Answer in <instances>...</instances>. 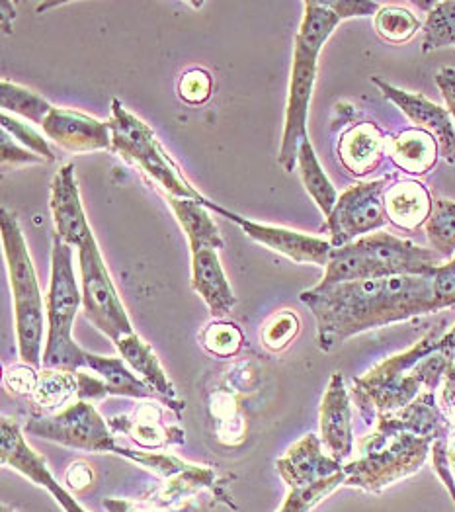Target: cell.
I'll use <instances>...</instances> for the list:
<instances>
[{
  "label": "cell",
  "instance_id": "6da1fadb",
  "mask_svg": "<svg viewBox=\"0 0 455 512\" xmlns=\"http://www.w3.org/2000/svg\"><path fill=\"white\" fill-rule=\"evenodd\" d=\"M299 299L317 323V346L334 352L360 333L434 313L432 276H395L315 286Z\"/></svg>",
  "mask_w": 455,
  "mask_h": 512
},
{
  "label": "cell",
  "instance_id": "7a4b0ae2",
  "mask_svg": "<svg viewBox=\"0 0 455 512\" xmlns=\"http://www.w3.org/2000/svg\"><path fill=\"white\" fill-rule=\"evenodd\" d=\"M444 335L446 321H440L409 350L385 358L354 380L352 399L366 425H375L379 417L405 409L422 391L440 389L455 362V350L440 348Z\"/></svg>",
  "mask_w": 455,
  "mask_h": 512
},
{
  "label": "cell",
  "instance_id": "3957f363",
  "mask_svg": "<svg viewBox=\"0 0 455 512\" xmlns=\"http://www.w3.org/2000/svg\"><path fill=\"white\" fill-rule=\"evenodd\" d=\"M303 20L293 45V67H291L290 94L286 108L284 135L278 155V165L286 172L297 167L299 147L307 135V116L311 94L317 79V59L323 45L331 38L340 18L323 0L303 2Z\"/></svg>",
  "mask_w": 455,
  "mask_h": 512
},
{
  "label": "cell",
  "instance_id": "277c9868",
  "mask_svg": "<svg viewBox=\"0 0 455 512\" xmlns=\"http://www.w3.org/2000/svg\"><path fill=\"white\" fill-rule=\"evenodd\" d=\"M444 262L434 249L418 247L391 233H372L346 247L332 249L325 276L317 286L395 276H432Z\"/></svg>",
  "mask_w": 455,
  "mask_h": 512
},
{
  "label": "cell",
  "instance_id": "5b68a950",
  "mask_svg": "<svg viewBox=\"0 0 455 512\" xmlns=\"http://www.w3.org/2000/svg\"><path fill=\"white\" fill-rule=\"evenodd\" d=\"M83 307V292L75 278L73 247L57 233L51 239V278L45 296L47 339L43 348L42 368L79 372L84 368L86 352L75 337V319Z\"/></svg>",
  "mask_w": 455,
  "mask_h": 512
},
{
  "label": "cell",
  "instance_id": "8992f818",
  "mask_svg": "<svg viewBox=\"0 0 455 512\" xmlns=\"http://www.w3.org/2000/svg\"><path fill=\"white\" fill-rule=\"evenodd\" d=\"M2 247L8 266L10 292L14 299V327L18 356L24 364L42 368L43 358V296L36 268L28 251L22 227L16 215L8 210L0 214Z\"/></svg>",
  "mask_w": 455,
  "mask_h": 512
},
{
  "label": "cell",
  "instance_id": "52a82bcc",
  "mask_svg": "<svg viewBox=\"0 0 455 512\" xmlns=\"http://www.w3.org/2000/svg\"><path fill=\"white\" fill-rule=\"evenodd\" d=\"M434 440L407 432H373L358 444L360 456L344 464L346 487L366 493H381L393 483L420 470L432 450Z\"/></svg>",
  "mask_w": 455,
  "mask_h": 512
},
{
  "label": "cell",
  "instance_id": "ba28073f",
  "mask_svg": "<svg viewBox=\"0 0 455 512\" xmlns=\"http://www.w3.org/2000/svg\"><path fill=\"white\" fill-rule=\"evenodd\" d=\"M108 126L112 131V151L122 155L125 161L135 163L159 188L165 190L168 198L196 200L209 208L211 202L184 178L178 165L166 155L155 131L127 112L118 98L112 100Z\"/></svg>",
  "mask_w": 455,
  "mask_h": 512
},
{
  "label": "cell",
  "instance_id": "9c48e42d",
  "mask_svg": "<svg viewBox=\"0 0 455 512\" xmlns=\"http://www.w3.org/2000/svg\"><path fill=\"white\" fill-rule=\"evenodd\" d=\"M84 317L112 342L133 335L131 319L114 286L94 233L79 247Z\"/></svg>",
  "mask_w": 455,
  "mask_h": 512
},
{
  "label": "cell",
  "instance_id": "30bf717a",
  "mask_svg": "<svg viewBox=\"0 0 455 512\" xmlns=\"http://www.w3.org/2000/svg\"><path fill=\"white\" fill-rule=\"evenodd\" d=\"M24 430L32 436L61 444L65 448L83 450L92 454H104L118 448L114 430L106 419L96 411L94 403L88 401H73L59 413L32 417L28 419Z\"/></svg>",
  "mask_w": 455,
  "mask_h": 512
},
{
  "label": "cell",
  "instance_id": "8fae6325",
  "mask_svg": "<svg viewBox=\"0 0 455 512\" xmlns=\"http://www.w3.org/2000/svg\"><path fill=\"white\" fill-rule=\"evenodd\" d=\"M391 178L360 182L338 196V202L327 217L334 249L346 247L360 237L372 235L389 223L385 212V192Z\"/></svg>",
  "mask_w": 455,
  "mask_h": 512
},
{
  "label": "cell",
  "instance_id": "7c38bea8",
  "mask_svg": "<svg viewBox=\"0 0 455 512\" xmlns=\"http://www.w3.org/2000/svg\"><path fill=\"white\" fill-rule=\"evenodd\" d=\"M0 462L10 470L18 471L38 487L45 489L65 512H88L79 501L53 477L47 462L26 442L18 423L10 417L0 421Z\"/></svg>",
  "mask_w": 455,
  "mask_h": 512
},
{
  "label": "cell",
  "instance_id": "4fadbf2b",
  "mask_svg": "<svg viewBox=\"0 0 455 512\" xmlns=\"http://www.w3.org/2000/svg\"><path fill=\"white\" fill-rule=\"evenodd\" d=\"M211 212L227 217L235 225H239L247 237L254 239L256 243L268 247L270 251L278 255L288 256L293 262L299 264H315V266H325L329 264L332 247L331 241H325L321 237H311L301 231H291L286 227H274V225H264V223H254L250 219H245L243 215L235 214L231 210H225L217 204H209Z\"/></svg>",
  "mask_w": 455,
  "mask_h": 512
},
{
  "label": "cell",
  "instance_id": "5bb4252c",
  "mask_svg": "<svg viewBox=\"0 0 455 512\" xmlns=\"http://www.w3.org/2000/svg\"><path fill=\"white\" fill-rule=\"evenodd\" d=\"M372 83L383 92V96L387 100H391L413 122L416 128L428 131L436 139L444 161L455 165L454 120L446 108L430 102L422 94L401 90V88L389 85L377 77H373Z\"/></svg>",
  "mask_w": 455,
  "mask_h": 512
},
{
  "label": "cell",
  "instance_id": "9a60e30c",
  "mask_svg": "<svg viewBox=\"0 0 455 512\" xmlns=\"http://www.w3.org/2000/svg\"><path fill=\"white\" fill-rule=\"evenodd\" d=\"M321 442L334 460H348L354 452V430H352V403L346 389L344 376L332 374L331 382L321 401L319 409Z\"/></svg>",
  "mask_w": 455,
  "mask_h": 512
},
{
  "label": "cell",
  "instance_id": "2e32d148",
  "mask_svg": "<svg viewBox=\"0 0 455 512\" xmlns=\"http://www.w3.org/2000/svg\"><path fill=\"white\" fill-rule=\"evenodd\" d=\"M49 206H51L53 223H55V233L69 247L79 249L92 235V229L86 221L77 172L73 163L63 165L53 176Z\"/></svg>",
  "mask_w": 455,
  "mask_h": 512
},
{
  "label": "cell",
  "instance_id": "e0dca14e",
  "mask_svg": "<svg viewBox=\"0 0 455 512\" xmlns=\"http://www.w3.org/2000/svg\"><path fill=\"white\" fill-rule=\"evenodd\" d=\"M42 128L51 141L71 153L112 149V131L108 122L90 118L81 112L53 106Z\"/></svg>",
  "mask_w": 455,
  "mask_h": 512
},
{
  "label": "cell",
  "instance_id": "ac0fdd59",
  "mask_svg": "<svg viewBox=\"0 0 455 512\" xmlns=\"http://www.w3.org/2000/svg\"><path fill=\"white\" fill-rule=\"evenodd\" d=\"M108 425L114 434L122 432L139 448L149 452L166 446H180L186 442L182 428L166 425L165 411L157 401H145L127 415H114L108 419Z\"/></svg>",
  "mask_w": 455,
  "mask_h": 512
},
{
  "label": "cell",
  "instance_id": "d6986e66",
  "mask_svg": "<svg viewBox=\"0 0 455 512\" xmlns=\"http://www.w3.org/2000/svg\"><path fill=\"white\" fill-rule=\"evenodd\" d=\"M321 436L305 434L276 462V471L288 489L311 485L344 471V464L323 452Z\"/></svg>",
  "mask_w": 455,
  "mask_h": 512
},
{
  "label": "cell",
  "instance_id": "ffe728a7",
  "mask_svg": "<svg viewBox=\"0 0 455 512\" xmlns=\"http://www.w3.org/2000/svg\"><path fill=\"white\" fill-rule=\"evenodd\" d=\"M375 430L383 434L407 432L414 436L430 438L434 442L452 436V430L448 427L438 405L436 391H422L405 409L393 415L379 417L375 423Z\"/></svg>",
  "mask_w": 455,
  "mask_h": 512
},
{
  "label": "cell",
  "instance_id": "44dd1931",
  "mask_svg": "<svg viewBox=\"0 0 455 512\" xmlns=\"http://www.w3.org/2000/svg\"><path fill=\"white\" fill-rule=\"evenodd\" d=\"M114 346L118 348L125 364L165 401V405L170 411H174L176 415H180L184 411V407H186L184 401L178 399L174 384L170 382L159 356L155 354V350L151 348L149 342L143 341L137 333H133V335H127L124 339L114 342Z\"/></svg>",
  "mask_w": 455,
  "mask_h": 512
},
{
  "label": "cell",
  "instance_id": "7402d4cb",
  "mask_svg": "<svg viewBox=\"0 0 455 512\" xmlns=\"http://www.w3.org/2000/svg\"><path fill=\"white\" fill-rule=\"evenodd\" d=\"M192 288L206 301L207 309L215 319H223L237 305V296L215 249L192 253Z\"/></svg>",
  "mask_w": 455,
  "mask_h": 512
},
{
  "label": "cell",
  "instance_id": "603a6c76",
  "mask_svg": "<svg viewBox=\"0 0 455 512\" xmlns=\"http://www.w3.org/2000/svg\"><path fill=\"white\" fill-rule=\"evenodd\" d=\"M389 139L375 124H358L342 133L338 141L340 163L354 176L373 171L387 155Z\"/></svg>",
  "mask_w": 455,
  "mask_h": 512
},
{
  "label": "cell",
  "instance_id": "cb8c5ba5",
  "mask_svg": "<svg viewBox=\"0 0 455 512\" xmlns=\"http://www.w3.org/2000/svg\"><path fill=\"white\" fill-rule=\"evenodd\" d=\"M432 208L430 192L416 180H399L385 192L387 219L399 229L416 231L428 221Z\"/></svg>",
  "mask_w": 455,
  "mask_h": 512
},
{
  "label": "cell",
  "instance_id": "d4e9b609",
  "mask_svg": "<svg viewBox=\"0 0 455 512\" xmlns=\"http://www.w3.org/2000/svg\"><path fill=\"white\" fill-rule=\"evenodd\" d=\"M440 147L436 139L422 129L401 131L387 143V155L393 165L409 174H426L438 161Z\"/></svg>",
  "mask_w": 455,
  "mask_h": 512
},
{
  "label": "cell",
  "instance_id": "484cf974",
  "mask_svg": "<svg viewBox=\"0 0 455 512\" xmlns=\"http://www.w3.org/2000/svg\"><path fill=\"white\" fill-rule=\"evenodd\" d=\"M84 368L98 374L106 385L110 395L118 397H131V399H141V401H163L149 385L145 384L127 364L124 358H114V356H100L86 352L84 358ZM165 403V401H163Z\"/></svg>",
  "mask_w": 455,
  "mask_h": 512
},
{
  "label": "cell",
  "instance_id": "4316f807",
  "mask_svg": "<svg viewBox=\"0 0 455 512\" xmlns=\"http://www.w3.org/2000/svg\"><path fill=\"white\" fill-rule=\"evenodd\" d=\"M168 204L176 215L180 227L186 233L192 253L204 251V249H215V251L223 249L225 243L221 239L219 227L209 215L207 206L186 198H168Z\"/></svg>",
  "mask_w": 455,
  "mask_h": 512
},
{
  "label": "cell",
  "instance_id": "83f0119b",
  "mask_svg": "<svg viewBox=\"0 0 455 512\" xmlns=\"http://www.w3.org/2000/svg\"><path fill=\"white\" fill-rule=\"evenodd\" d=\"M297 171H299L301 182H303L307 194L313 198V202L317 204L321 214L329 217L332 210H334V206H336V202H338V192L332 186L327 172L323 171L309 139H305L299 147Z\"/></svg>",
  "mask_w": 455,
  "mask_h": 512
},
{
  "label": "cell",
  "instance_id": "f1b7e54d",
  "mask_svg": "<svg viewBox=\"0 0 455 512\" xmlns=\"http://www.w3.org/2000/svg\"><path fill=\"white\" fill-rule=\"evenodd\" d=\"M77 397V378L67 370L42 368L32 399L45 413L63 411Z\"/></svg>",
  "mask_w": 455,
  "mask_h": 512
},
{
  "label": "cell",
  "instance_id": "f546056e",
  "mask_svg": "<svg viewBox=\"0 0 455 512\" xmlns=\"http://www.w3.org/2000/svg\"><path fill=\"white\" fill-rule=\"evenodd\" d=\"M202 489H211L213 493L219 495L217 475L211 468L190 464L186 470H182L180 473H176L174 477L166 479V487L159 495L157 507L168 509V507L180 503L182 499H186L190 495H196Z\"/></svg>",
  "mask_w": 455,
  "mask_h": 512
},
{
  "label": "cell",
  "instance_id": "4dcf8cb0",
  "mask_svg": "<svg viewBox=\"0 0 455 512\" xmlns=\"http://www.w3.org/2000/svg\"><path fill=\"white\" fill-rule=\"evenodd\" d=\"M0 104L2 112L22 116L38 126H43L47 114L53 110V106L43 96L10 81H2L0 85Z\"/></svg>",
  "mask_w": 455,
  "mask_h": 512
},
{
  "label": "cell",
  "instance_id": "1f68e13d",
  "mask_svg": "<svg viewBox=\"0 0 455 512\" xmlns=\"http://www.w3.org/2000/svg\"><path fill=\"white\" fill-rule=\"evenodd\" d=\"M426 237L432 249L444 260L454 258L455 253V202L454 200H434L432 214L424 223Z\"/></svg>",
  "mask_w": 455,
  "mask_h": 512
},
{
  "label": "cell",
  "instance_id": "d6a6232c",
  "mask_svg": "<svg viewBox=\"0 0 455 512\" xmlns=\"http://www.w3.org/2000/svg\"><path fill=\"white\" fill-rule=\"evenodd\" d=\"M455 47V0L436 2L422 24V51Z\"/></svg>",
  "mask_w": 455,
  "mask_h": 512
},
{
  "label": "cell",
  "instance_id": "836d02e7",
  "mask_svg": "<svg viewBox=\"0 0 455 512\" xmlns=\"http://www.w3.org/2000/svg\"><path fill=\"white\" fill-rule=\"evenodd\" d=\"M375 32L387 43H407L413 40L414 34L420 30V20L413 10L403 6H381L375 14Z\"/></svg>",
  "mask_w": 455,
  "mask_h": 512
},
{
  "label": "cell",
  "instance_id": "e575fe53",
  "mask_svg": "<svg viewBox=\"0 0 455 512\" xmlns=\"http://www.w3.org/2000/svg\"><path fill=\"white\" fill-rule=\"evenodd\" d=\"M342 485H346V473L344 471L336 473L332 477H327L323 481L290 489L286 501L276 512H311Z\"/></svg>",
  "mask_w": 455,
  "mask_h": 512
},
{
  "label": "cell",
  "instance_id": "d590c367",
  "mask_svg": "<svg viewBox=\"0 0 455 512\" xmlns=\"http://www.w3.org/2000/svg\"><path fill=\"white\" fill-rule=\"evenodd\" d=\"M301 321L297 313L291 309L276 311L260 329V341L262 346L270 352H282L290 346L293 339L299 335Z\"/></svg>",
  "mask_w": 455,
  "mask_h": 512
},
{
  "label": "cell",
  "instance_id": "8d00e7d4",
  "mask_svg": "<svg viewBox=\"0 0 455 512\" xmlns=\"http://www.w3.org/2000/svg\"><path fill=\"white\" fill-rule=\"evenodd\" d=\"M200 341L209 354L219 358H231L241 352L245 337L235 323L215 321V323H209L202 331Z\"/></svg>",
  "mask_w": 455,
  "mask_h": 512
},
{
  "label": "cell",
  "instance_id": "74e56055",
  "mask_svg": "<svg viewBox=\"0 0 455 512\" xmlns=\"http://www.w3.org/2000/svg\"><path fill=\"white\" fill-rule=\"evenodd\" d=\"M2 131H6L22 147H26L32 153L40 155L45 163H53L57 159L53 149H51V145L43 139V135H40L36 129L30 128L28 124L16 120L14 116L6 114V112H2Z\"/></svg>",
  "mask_w": 455,
  "mask_h": 512
},
{
  "label": "cell",
  "instance_id": "f35d334b",
  "mask_svg": "<svg viewBox=\"0 0 455 512\" xmlns=\"http://www.w3.org/2000/svg\"><path fill=\"white\" fill-rule=\"evenodd\" d=\"M434 313L455 305V256L438 266L432 274Z\"/></svg>",
  "mask_w": 455,
  "mask_h": 512
},
{
  "label": "cell",
  "instance_id": "ab89813d",
  "mask_svg": "<svg viewBox=\"0 0 455 512\" xmlns=\"http://www.w3.org/2000/svg\"><path fill=\"white\" fill-rule=\"evenodd\" d=\"M213 81L204 69H190L178 81V94L186 104L200 106L211 96Z\"/></svg>",
  "mask_w": 455,
  "mask_h": 512
},
{
  "label": "cell",
  "instance_id": "60d3db41",
  "mask_svg": "<svg viewBox=\"0 0 455 512\" xmlns=\"http://www.w3.org/2000/svg\"><path fill=\"white\" fill-rule=\"evenodd\" d=\"M40 380V370L34 366H28L24 362L14 364L4 370V385L8 391L18 395H32L36 391V385Z\"/></svg>",
  "mask_w": 455,
  "mask_h": 512
},
{
  "label": "cell",
  "instance_id": "b9f144b4",
  "mask_svg": "<svg viewBox=\"0 0 455 512\" xmlns=\"http://www.w3.org/2000/svg\"><path fill=\"white\" fill-rule=\"evenodd\" d=\"M75 378H77V399L96 403V401L110 397L108 385L98 374H94V372L90 374V370L83 368V370L75 372Z\"/></svg>",
  "mask_w": 455,
  "mask_h": 512
},
{
  "label": "cell",
  "instance_id": "7bdbcfd3",
  "mask_svg": "<svg viewBox=\"0 0 455 512\" xmlns=\"http://www.w3.org/2000/svg\"><path fill=\"white\" fill-rule=\"evenodd\" d=\"M34 163H45V161L30 149L20 147L6 131H2V169L18 167V165H34Z\"/></svg>",
  "mask_w": 455,
  "mask_h": 512
},
{
  "label": "cell",
  "instance_id": "ee69618b",
  "mask_svg": "<svg viewBox=\"0 0 455 512\" xmlns=\"http://www.w3.org/2000/svg\"><path fill=\"white\" fill-rule=\"evenodd\" d=\"M325 4L342 20L372 16L381 10V6L372 0H325Z\"/></svg>",
  "mask_w": 455,
  "mask_h": 512
},
{
  "label": "cell",
  "instance_id": "f6af8a7d",
  "mask_svg": "<svg viewBox=\"0 0 455 512\" xmlns=\"http://www.w3.org/2000/svg\"><path fill=\"white\" fill-rule=\"evenodd\" d=\"M438 405L442 409V415L452 430V436L455 434V362L448 368L442 385H440V399Z\"/></svg>",
  "mask_w": 455,
  "mask_h": 512
},
{
  "label": "cell",
  "instance_id": "bcb514c9",
  "mask_svg": "<svg viewBox=\"0 0 455 512\" xmlns=\"http://www.w3.org/2000/svg\"><path fill=\"white\" fill-rule=\"evenodd\" d=\"M96 481V473L92 470L90 464L84 460L73 462L67 471H65V483L75 491V493H84L88 491Z\"/></svg>",
  "mask_w": 455,
  "mask_h": 512
},
{
  "label": "cell",
  "instance_id": "7dc6e473",
  "mask_svg": "<svg viewBox=\"0 0 455 512\" xmlns=\"http://www.w3.org/2000/svg\"><path fill=\"white\" fill-rule=\"evenodd\" d=\"M436 85L440 88L444 100H446V106H448V112L450 116L455 120V69L454 67H442L436 77H434Z\"/></svg>",
  "mask_w": 455,
  "mask_h": 512
},
{
  "label": "cell",
  "instance_id": "c3c4849f",
  "mask_svg": "<svg viewBox=\"0 0 455 512\" xmlns=\"http://www.w3.org/2000/svg\"><path fill=\"white\" fill-rule=\"evenodd\" d=\"M104 509L108 512H161L153 505L137 503L131 499H106Z\"/></svg>",
  "mask_w": 455,
  "mask_h": 512
},
{
  "label": "cell",
  "instance_id": "681fc988",
  "mask_svg": "<svg viewBox=\"0 0 455 512\" xmlns=\"http://www.w3.org/2000/svg\"><path fill=\"white\" fill-rule=\"evenodd\" d=\"M440 348H450V350H455V325L442 337V341H440Z\"/></svg>",
  "mask_w": 455,
  "mask_h": 512
},
{
  "label": "cell",
  "instance_id": "f907efd6",
  "mask_svg": "<svg viewBox=\"0 0 455 512\" xmlns=\"http://www.w3.org/2000/svg\"><path fill=\"white\" fill-rule=\"evenodd\" d=\"M448 464H450V470H452L455 477V438L448 442Z\"/></svg>",
  "mask_w": 455,
  "mask_h": 512
},
{
  "label": "cell",
  "instance_id": "816d5d0a",
  "mask_svg": "<svg viewBox=\"0 0 455 512\" xmlns=\"http://www.w3.org/2000/svg\"><path fill=\"white\" fill-rule=\"evenodd\" d=\"M0 512H20V511H16V509H12V507H8V505H2V507H0Z\"/></svg>",
  "mask_w": 455,
  "mask_h": 512
}]
</instances>
